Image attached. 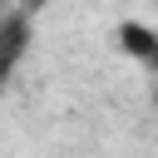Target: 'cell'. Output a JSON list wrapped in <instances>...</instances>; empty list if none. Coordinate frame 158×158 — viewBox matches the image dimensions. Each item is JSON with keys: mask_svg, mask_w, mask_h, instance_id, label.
I'll use <instances>...</instances> for the list:
<instances>
[{"mask_svg": "<svg viewBox=\"0 0 158 158\" xmlns=\"http://www.w3.org/2000/svg\"><path fill=\"white\" fill-rule=\"evenodd\" d=\"M114 40H118V49H123L128 59L158 69V30H148V25H138V20H118Z\"/></svg>", "mask_w": 158, "mask_h": 158, "instance_id": "6da1fadb", "label": "cell"}]
</instances>
